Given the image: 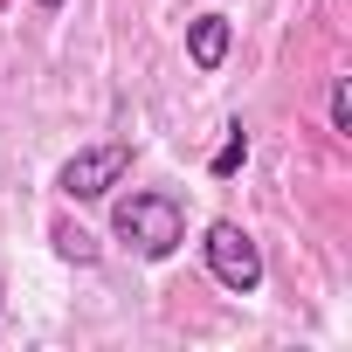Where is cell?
<instances>
[{"label": "cell", "mask_w": 352, "mask_h": 352, "mask_svg": "<svg viewBox=\"0 0 352 352\" xmlns=\"http://www.w3.org/2000/svg\"><path fill=\"white\" fill-rule=\"evenodd\" d=\"M124 173H131V145H90V152H76V159L56 173V187H63L69 201H104Z\"/></svg>", "instance_id": "cell-3"}, {"label": "cell", "mask_w": 352, "mask_h": 352, "mask_svg": "<svg viewBox=\"0 0 352 352\" xmlns=\"http://www.w3.org/2000/svg\"><path fill=\"white\" fill-rule=\"evenodd\" d=\"M249 166V131H242V118L221 131V145H214V159H208V173H214V180H235V173Z\"/></svg>", "instance_id": "cell-5"}, {"label": "cell", "mask_w": 352, "mask_h": 352, "mask_svg": "<svg viewBox=\"0 0 352 352\" xmlns=\"http://www.w3.org/2000/svg\"><path fill=\"white\" fill-rule=\"evenodd\" d=\"M49 242H56V256H63V263H97V235H83V228H69V221H56V228H49Z\"/></svg>", "instance_id": "cell-6"}, {"label": "cell", "mask_w": 352, "mask_h": 352, "mask_svg": "<svg viewBox=\"0 0 352 352\" xmlns=\"http://www.w3.org/2000/svg\"><path fill=\"white\" fill-rule=\"evenodd\" d=\"M201 256H208V276H214L221 290H235V297L263 290V249H256V235H249L242 221H208Z\"/></svg>", "instance_id": "cell-2"}, {"label": "cell", "mask_w": 352, "mask_h": 352, "mask_svg": "<svg viewBox=\"0 0 352 352\" xmlns=\"http://www.w3.org/2000/svg\"><path fill=\"white\" fill-rule=\"evenodd\" d=\"M111 228H118V242H131L145 263H166L173 249L187 242V214H180L173 194H131V201H118Z\"/></svg>", "instance_id": "cell-1"}, {"label": "cell", "mask_w": 352, "mask_h": 352, "mask_svg": "<svg viewBox=\"0 0 352 352\" xmlns=\"http://www.w3.org/2000/svg\"><path fill=\"white\" fill-rule=\"evenodd\" d=\"M228 42H235L228 14H194V21H187V63H194L201 76H214V69L228 63Z\"/></svg>", "instance_id": "cell-4"}, {"label": "cell", "mask_w": 352, "mask_h": 352, "mask_svg": "<svg viewBox=\"0 0 352 352\" xmlns=\"http://www.w3.org/2000/svg\"><path fill=\"white\" fill-rule=\"evenodd\" d=\"M42 8H49V14H56V8H69V0H42Z\"/></svg>", "instance_id": "cell-8"}, {"label": "cell", "mask_w": 352, "mask_h": 352, "mask_svg": "<svg viewBox=\"0 0 352 352\" xmlns=\"http://www.w3.org/2000/svg\"><path fill=\"white\" fill-rule=\"evenodd\" d=\"M331 131H338V138L352 131V83H345V76L331 83Z\"/></svg>", "instance_id": "cell-7"}]
</instances>
